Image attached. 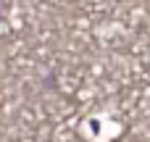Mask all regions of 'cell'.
<instances>
[{
  "label": "cell",
  "mask_w": 150,
  "mask_h": 142,
  "mask_svg": "<svg viewBox=\"0 0 150 142\" xmlns=\"http://www.w3.org/2000/svg\"><path fill=\"white\" fill-rule=\"evenodd\" d=\"M121 132H124V124L119 119H108V113L87 116L79 124V134L87 142H113Z\"/></svg>",
  "instance_id": "cell-1"
}]
</instances>
